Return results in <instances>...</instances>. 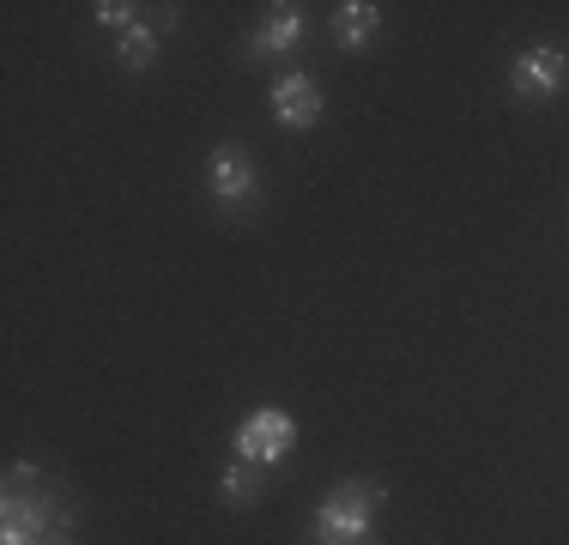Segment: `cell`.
<instances>
[{"instance_id": "6da1fadb", "label": "cell", "mask_w": 569, "mask_h": 545, "mask_svg": "<svg viewBox=\"0 0 569 545\" xmlns=\"http://www.w3.org/2000/svg\"><path fill=\"white\" fill-rule=\"evenodd\" d=\"M388 490L370 485V479H346L328 490V503L316 509V539L321 545H358L363 534H370V522L382 515Z\"/></svg>"}, {"instance_id": "7a4b0ae2", "label": "cell", "mask_w": 569, "mask_h": 545, "mask_svg": "<svg viewBox=\"0 0 569 545\" xmlns=\"http://www.w3.org/2000/svg\"><path fill=\"white\" fill-rule=\"evenodd\" d=\"M291 443H297V425H291V413H279V406H261V413H249L237 425V460H254V467L284 460Z\"/></svg>"}, {"instance_id": "3957f363", "label": "cell", "mask_w": 569, "mask_h": 545, "mask_svg": "<svg viewBox=\"0 0 569 545\" xmlns=\"http://www.w3.org/2000/svg\"><path fill=\"white\" fill-rule=\"evenodd\" d=\"M509 86L521 91V98H558V91L569 86V54L563 49H551V43H539V49H527V54H515V73H509Z\"/></svg>"}, {"instance_id": "277c9868", "label": "cell", "mask_w": 569, "mask_h": 545, "mask_svg": "<svg viewBox=\"0 0 569 545\" xmlns=\"http://www.w3.org/2000/svg\"><path fill=\"white\" fill-rule=\"evenodd\" d=\"M321 109H328V98H321V79L316 73H279V86H273L279 128H316Z\"/></svg>"}, {"instance_id": "5b68a950", "label": "cell", "mask_w": 569, "mask_h": 545, "mask_svg": "<svg viewBox=\"0 0 569 545\" xmlns=\"http://www.w3.org/2000/svg\"><path fill=\"white\" fill-rule=\"evenodd\" d=\"M212 195H219L224 207H242V200L254 195V164L242 146H219V152H212Z\"/></svg>"}, {"instance_id": "8992f818", "label": "cell", "mask_w": 569, "mask_h": 545, "mask_svg": "<svg viewBox=\"0 0 569 545\" xmlns=\"http://www.w3.org/2000/svg\"><path fill=\"white\" fill-rule=\"evenodd\" d=\"M376 31H382V12H376L370 0H346V7L333 12V43H340V49L376 43Z\"/></svg>"}, {"instance_id": "52a82bcc", "label": "cell", "mask_w": 569, "mask_h": 545, "mask_svg": "<svg viewBox=\"0 0 569 545\" xmlns=\"http://www.w3.org/2000/svg\"><path fill=\"white\" fill-rule=\"evenodd\" d=\"M219 490H224L230 509H249V503H261V490H267V467H254V460H230Z\"/></svg>"}, {"instance_id": "ba28073f", "label": "cell", "mask_w": 569, "mask_h": 545, "mask_svg": "<svg viewBox=\"0 0 569 545\" xmlns=\"http://www.w3.org/2000/svg\"><path fill=\"white\" fill-rule=\"evenodd\" d=\"M303 37V7H273V19L261 24V37H254V49L261 54H284Z\"/></svg>"}, {"instance_id": "9c48e42d", "label": "cell", "mask_w": 569, "mask_h": 545, "mask_svg": "<svg viewBox=\"0 0 569 545\" xmlns=\"http://www.w3.org/2000/svg\"><path fill=\"white\" fill-rule=\"evenodd\" d=\"M116 54H121V67L128 73H146V67L158 61V24H133V31H121V43H116Z\"/></svg>"}, {"instance_id": "30bf717a", "label": "cell", "mask_w": 569, "mask_h": 545, "mask_svg": "<svg viewBox=\"0 0 569 545\" xmlns=\"http://www.w3.org/2000/svg\"><path fill=\"white\" fill-rule=\"evenodd\" d=\"M98 12V24H110V31H133L140 24V7H128V0H103V7H91Z\"/></svg>"}, {"instance_id": "8fae6325", "label": "cell", "mask_w": 569, "mask_h": 545, "mask_svg": "<svg viewBox=\"0 0 569 545\" xmlns=\"http://www.w3.org/2000/svg\"><path fill=\"white\" fill-rule=\"evenodd\" d=\"M37 545H73V539H67V522H56V527H49V534L37 539Z\"/></svg>"}, {"instance_id": "7c38bea8", "label": "cell", "mask_w": 569, "mask_h": 545, "mask_svg": "<svg viewBox=\"0 0 569 545\" xmlns=\"http://www.w3.org/2000/svg\"><path fill=\"white\" fill-rule=\"evenodd\" d=\"M358 545H363V539H358Z\"/></svg>"}]
</instances>
